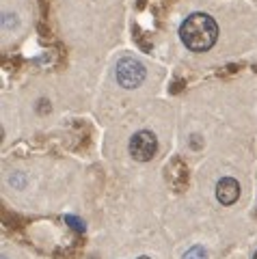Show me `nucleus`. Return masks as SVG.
<instances>
[{
  "label": "nucleus",
  "mask_w": 257,
  "mask_h": 259,
  "mask_svg": "<svg viewBox=\"0 0 257 259\" xmlns=\"http://www.w3.org/2000/svg\"><path fill=\"white\" fill-rule=\"evenodd\" d=\"M184 46L192 52H207L219 39V26L207 13H192L180 26Z\"/></svg>",
  "instance_id": "f257e3e1"
},
{
  "label": "nucleus",
  "mask_w": 257,
  "mask_h": 259,
  "mask_svg": "<svg viewBox=\"0 0 257 259\" xmlns=\"http://www.w3.org/2000/svg\"><path fill=\"white\" fill-rule=\"evenodd\" d=\"M115 74H117V82L123 89H136V87H141L143 80H145V67H143L141 61L125 56V59H121L117 63Z\"/></svg>",
  "instance_id": "f03ea898"
},
{
  "label": "nucleus",
  "mask_w": 257,
  "mask_h": 259,
  "mask_svg": "<svg viewBox=\"0 0 257 259\" xmlns=\"http://www.w3.org/2000/svg\"><path fill=\"white\" fill-rule=\"evenodd\" d=\"M207 257V253H205V248H201V246H192L186 255H184V259H205Z\"/></svg>",
  "instance_id": "39448f33"
},
{
  "label": "nucleus",
  "mask_w": 257,
  "mask_h": 259,
  "mask_svg": "<svg viewBox=\"0 0 257 259\" xmlns=\"http://www.w3.org/2000/svg\"><path fill=\"white\" fill-rule=\"evenodd\" d=\"M65 223H71V227H74L76 231H84V223L78 221V218H74V216H65Z\"/></svg>",
  "instance_id": "423d86ee"
},
{
  "label": "nucleus",
  "mask_w": 257,
  "mask_h": 259,
  "mask_svg": "<svg viewBox=\"0 0 257 259\" xmlns=\"http://www.w3.org/2000/svg\"><path fill=\"white\" fill-rule=\"evenodd\" d=\"M139 259H149V257H145V255H143V257H139Z\"/></svg>",
  "instance_id": "0eeeda50"
},
{
  "label": "nucleus",
  "mask_w": 257,
  "mask_h": 259,
  "mask_svg": "<svg viewBox=\"0 0 257 259\" xmlns=\"http://www.w3.org/2000/svg\"><path fill=\"white\" fill-rule=\"evenodd\" d=\"M238 197H240V184L234 177H223V180L216 184V199H219L223 205H234Z\"/></svg>",
  "instance_id": "20e7f679"
},
{
  "label": "nucleus",
  "mask_w": 257,
  "mask_h": 259,
  "mask_svg": "<svg viewBox=\"0 0 257 259\" xmlns=\"http://www.w3.org/2000/svg\"><path fill=\"white\" fill-rule=\"evenodd\" d=\"M253 259H257V253H255V257H253Z\"/></svg>",
  "instance_id": "6e6552de"
},
{
  "label": "nucleus",
  "mask_w": 257,
  "mask_h": 259,
  "mask_svg": "<svg viewBox=\"0 0 257 259\" xmlns=\"http://www.w3.org/2000/svg\"><path fill=\"white\" fill-rule=\"evenodd\" d=\"M158 151V141L156 136L147 132V130H141V132H136L130 141V153L134 160L139 162H149L151 158L156 156Z\"/></svg>",
  "instance_id": "7ed1b4c3"
}]
</instances>
